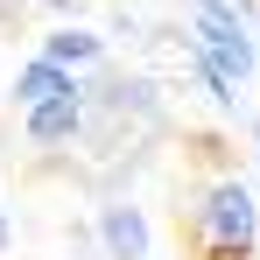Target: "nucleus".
Returning <instances> with one entry per match:
<instances>
[{
    "label": "nucleus",
    "instance_id": "nucleus-1",
    "mask_svg": "<svg viewBox=\"0 0 260 260\" xmlns=\"http://www.w3.org/2000/svg\"><path fill=\"white\" fill-rule=\"evenodd\" d=\"M190 232H197L204 260H253V246H260V197H253V183L246 176H211L197 190V204H190Z\"/></svg>",
    "mask_w": 260,
    "mask_h": 260
},
{
    "label": "nucleus",
    "instance_id": "nucleus-2",
    "mask_svg": "<svg viewBox=\"0 0 260 260\" xmlns=\"http://www.w3.org/2000/svg\"><path fill=\"white\" fill-rule=\"evenodd\" d=\"M183 43L197 49L211 71H225L232 85L246 91L260 78V36H253V14H218V7H190L183 21Z\"/></svg>",
    "mask_w": 260,
    "mask_h": 260
},
{
    "label": "nucleus",
    "instance_id": "nucleus-3",
    "mask_svg": "<svg viewBox=\"0 0 260 260\" xmlns=\"http://www.w3.org/2000/svg\"><path fill=\"white\" fill-rule=\"evenodd\" d=\"M91 239H99L106 260H155V218L134 197H106L91 211Z\"/></svg>",
    "mask_w": 260,
    "mask_h": 260
},
{
    "label": "nucleus",
    "instance_id": "nucleus-4",
    "mask_svg": "<svg viewBox=\"0 0 260 260\" xmlns=\"http://www.w3.org/2000/svg\"><path fill=\"white\" fill-rule=\"evenodd\" d=\"M21 141H28V148H43V155L78 148V141H85V85H78V91H56V99H36V106H21Z\"/></svg>",
    "mask_w": 260,
    "mask_h": 260
},
{
    "label": "nucleus",
    "instance_id": "nucleus-5",
    "mask_svg": "<svg viewBox=\"0 0 260 260\" xmlns=\"http://www.w3.org/2000/svg\"><path fill=\"white\" fill-rule=\"evenodd\" d=\"M78 85H85L78 71L49 63L43 49H36L28 63H14V78H7V106H36V99H56V91H78Z\"/></svg>",
    "mask_w": 260,
    "mask_h": 260
},
{
    "label": "nucleus",
    "instance_id": "nucleus-6",
    "mask_svg": "<svg viewBox=\"0 0 260 260\" xmlns=\"http://www.w3.org/2000/svg\"><path fill=\"white\" fill-rule=\"evenodd\" d=\"M36 49H43L49 63L78 71V78L106 63V36H99V28H78V21H63V28H49V36H36Z\"/></svg>",
    "mask_w": 260,
    "mask_h": 260
},
{
    "label": "nucleus",
    "instance_id": "nucleus-7",
    "mask_svg": "<svg viewBox=\"0 0 260 260\" xmlns=\"http://www.w3.org/2000/svg\"><path fill=\"white\" fill-rule=\"evenodd\" d=\"M190 7H218V14H253V0H190Z\"/></svg>",
    "mask_w": 260,
    "mask_h": 260
},
{
    "label": "nucleus",
    "instance_id": "nucleus-8",
    "mask_svg": "<svg viewBox=\"0 0 260 260\" xmlns=\"http://www.w3.org/2000/svg\"><path fill=\"white\" fill-rule=\"evenodd\" d=\"M14 246V218H7V204H0V253Z\"/></svg>",
    "mask_w": 260,
    "mask_h": 260
},
{
    "label": "nucleus",
    "instance_id": "nucleus-9",
    "mask_svg": "<svg viewBox=\"0 0 260 260\" xmlns=\"http://www.w3.org/2000/svg\"><path fill=\"white\" fill-rule=\"evenodd\" d=\"M36 7H49V14H71V7H78V0H36Z\"/></svg>",
    "mask_w": 260,
    "mask_h": 260
},
{
    "label": "nucleus",
    "instance_id": "nucleus-10",
    "mask_svg": "<svg viewBox=\"0 0 260 260\" xmlns=\"http://www.w3.org/2000/svg\"><path fill=\"white\" fill-rule=\"evenodd\" d=\"M246 141H253V155H260V120H246Z\"/></svg>",
    "mask_w": 260,
    "mask_h": 260
},
{
    "label": "nucleus",
    "instance_id": "nucleus-11",
    "mask_svg": "<svg viewBox=\"0 0 260 260\" xmlns=\"http://www.w3.org/2000/svg\"><path fill=\"white\" fill-rule=\"evenodd\" d=\"M14 7H21V0H0V21H7V14H14Z\"/></svg>",
    "mask_w": 260,
    "mask_h": 260
}]
</instances>
